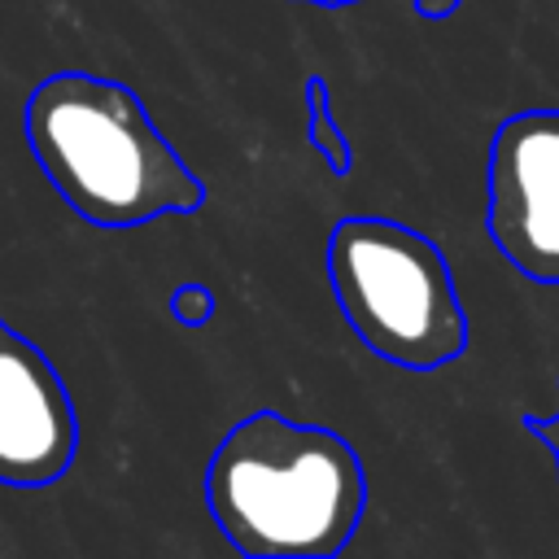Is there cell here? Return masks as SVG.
Returning <instances> with one entry per match:
<instances>
[{"label":"cell","instance_id":"obj_1","mask_svg":"<svg viewBox=\"0 0 559 559\" xmlns=\"http://www.w3.org/2000/svg\"><path fill=\"white\" fill-rule=\"evenodd\" d=\"M22 135L52 192L92 227L122 231L205 205V183L118 79L87 70L39 79L22 105Z\"/></svg>","mask_w":559,"mask_h":559},{"label":"cell","instance_id":"obj_2","mask_svg":"<svg viewBox=\"0 0 559 559\" xmlns=\"http://www.w3.org/2000/svg\"><path fill=\"white\" fill-rule=\"evenodd\" d=\"M205 507L245 559H328L358 533L367 472L341 432L262 406L214 445Z\"/></svg>","mask_w":559,"mask_h":559},{"label":"cell","instance_id":"obj_3","mask_svg":"<svg viewBox=\"0 0 559 559\" xmlns=\"http://www.w3.org/2000/svg\"><path fill=\"white\" fill-rule=\"evenodd\" d=\"M328 284L349 332L384 362L437 371L467 349V310L445 253L415 227L345 214L328 231Z\"/></svg>","mask_w":559,"mask_h":559},{"label":"cell","instance_id":"obj_4","mask_svg":"<svg viewBox=\"0 0 559 559\" xmlns=\"http://www.w3.org/2000/svg\"><path fill=\"white\" fill-rule=\"evenodd\" d=\"M485 231L533 284L559 288V109L498 122L485 166Z\"/></svg>","mask_w":559,"mask_h":559},{"label":"cell","instance_id":"obj_5","mask_svg":"<svg viewBox=\"0 0 559 559\" xmlns=\"http://www.w3.org/2000/svg\"><path fill=\"white\" fill-rule=\"evenodd\" d=\"M79 411L52 358L0 319V485L39 489L70 472Z\"/></svg>","mask_w":559,"mask_h":559},{"label":"cell","instance_id":"obj_6","mask_svg":"<svg viewBox=\"0 0 559 559\" xmlns=\"http://www.w3.org/2000/svg\"><path fill=\"white\" fill-rule=\"evenodd\" d=\"M301 100H306V140L310 148L323 157V166L345 179L354 170V148L341 131V122L332 118V92H328V79L323 74H306L301 79Z\"/></svg>","mask_w":559,"mask_h":559},{"label":"cell","instance_id":"obj_7","mask_svg":"<svg viewBox=\"0 0 559 559\" xmlns=\"http://www.w3.org/2000/svg\"><path fill=\"white\" fill-rule=\"evenodd\" d=\"M166 306H170L175 323H183V328H205V323L214 319V310H218V297H214V288L188 280V284H179V288L170 293Z\"/></svg>","mask_w":559,"mask_h":559},{"label":"cell","instance_id":"obj_8","mask_svg":"<svg viewBox=\"0 0 559 559\" xmlns=\"http://www.w3.org/2000/svg\"><path fill=\"white\" fill-rule=\"evenodd\" d=\"M524 428L533 432V437H542V445L555 454V467H559V411L550 415V419H537V415H524Z\"/></svg>","mask_w":559,"mask_h":559},{"label":"cell","instance_id":"obj_9","mask_svg":"<svg viewBox=\"0 0 559 559\" xmlns=\"http://www.w3.org/2000/svg\"><path fill=\"white\" fill-rule=\"evenodd\" d=\"M459 4H463V0H411V9H415L419 17H428V22H437V17H450Z\"/></svg>","mask_w":559,"mask_h":559},{"label":"cell","instance_id":"obj_10","mask_svg":"<svg viewBox=\"0 0 559 559\" xmlns=\"http://www.w3.org/2000/svg\"><path fill=\"white\" fill-rule=\"evenodd\" d=\"M297 4H314V9H345V4H358V0H297Z\"/></svg>","mask_w":559,"mask_h":559}]
</instances>
